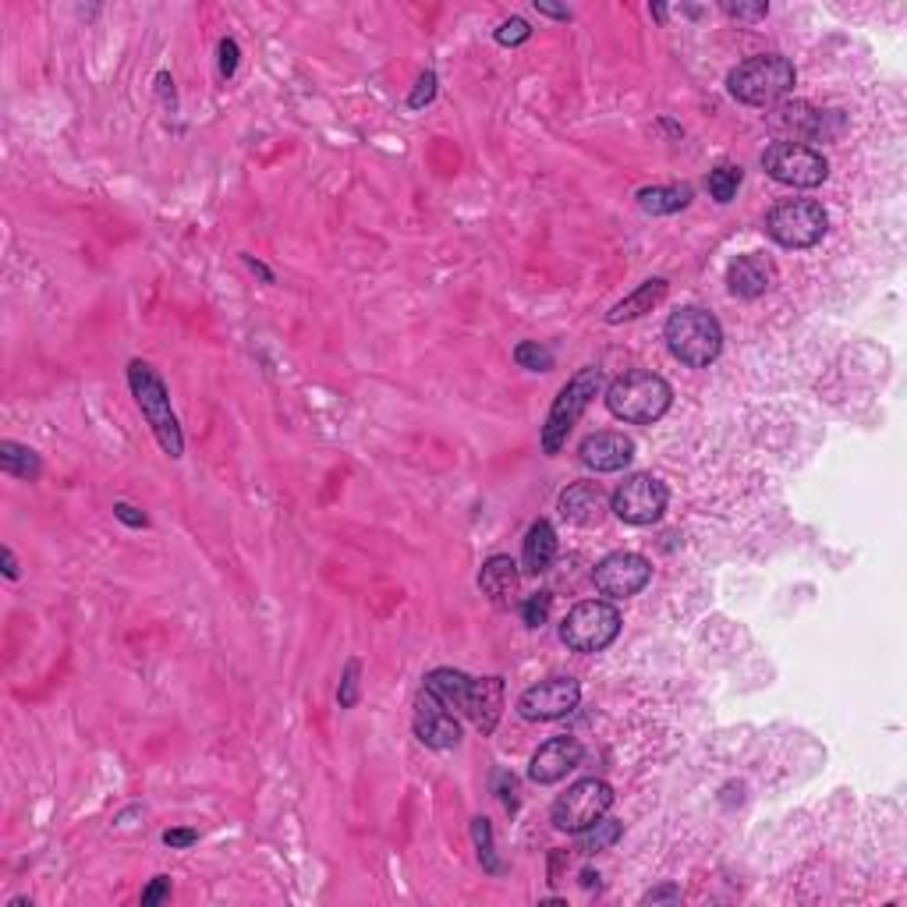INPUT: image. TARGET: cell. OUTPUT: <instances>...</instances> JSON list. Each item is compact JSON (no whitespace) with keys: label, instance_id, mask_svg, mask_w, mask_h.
Wrapping results in <instances>:
<instances>
[{"label":"cell","instance_id":"obj_5","mask_svg":"<svg viewBox=\"0 0 907 907\" xmlns=\"http://www.w3.org/2000/svg\"><path fill=\"white\" fill-rule=\"evenodd\" d=\"M600 387H603V373L595 369V365H585V369H578L564 383V391L556 394L553 408L546 415V426H543V451L546 454H561L571 430L578 426V418L585 415V408L592 404V397L600 394Z\"/></svg>","mask_w":907,"mask_h":907},{"label":"cell","instance_id":"obj_29","mask_svg":"<svg viewBox=\"0 0 907 907\" xmlns=\"http://www.w3.org/2000/svg\"><path fill=\"white\" fill-rule=\"evenodd\" d=\"M514 362L521 365V369H532V373H550L553 369V352L546 344H539V341H521L514 347Z\"/></svg>","mask_w":907,"mask_h":907},{"label":"cell","instance_id":"obj_30","mask_svg":"<svg viewBox=\"0 0 907 907\" xmlns=\"http://www.w3.org/2000/svg\"><path fill=\"white\" fill-rule=\"evenodd\" d=\"M550 607H553V595L550 592H532L525 603H521V621L529 628H543L550 621Z\"/></svg>","mask_w":907,"mask_h":907},{"label":"cell","instance_id":"obj_19","mask_svg":"<svg viewBox=\"0 0 907 907\" xmlns=\"http://www.w3.org/2000/svg\"><path fill=\"white\" fill-rule=\"evenodd\" d=\"M837 110H812L808 103H780L773 110V128L790 135V139L783 142H795V135H808V139H829V131H826V121L834 118Z\"/></svg>","mask_w":907,"mask_h":907},{"label":"cell","instance_id":"obj_33","mask_svg":"<svg viewBox=\"0 0 907 907\" xmlns=\"http://www.w3.org/2000/svg\"><path fill=\"white\" fill-rule=\"evenodd\" d=\"M433 96H436V71H422L418 82H415V92L408 96V107L422 110L426 103H433Z\"/></svg>","mask_w":907,"mask_h":907},{"label":"cell","instance_id":"obj_1","mask_svg":"<svg viewBox=\"0 0 907 907\" xmlns=\"http://www.w3.org/2000/svg\"><path fill=\"white\" fill-rule=\"evenodd\" d=\"M663 337L670 355L691 365V369H706L709 362H717L723 352V326L720 319L699 305H684L678 313H670Z\"/></svg>","mask_w":907,"mask_h":907},{"label":"cell","instance_id":"obj_9","mask_svg":"<svg viewBox=\"0 0 907 907\" xmlns=\"http://www.w3.org/2000/svg\"><path fill=\"white\" fill-rule=\"evenodd\" d=\"M762 167L787 188H819L829 178V160L805 142H773L762 152Z\"/></svg>","mask_w":907,"mask_h":907},{"label":"cell","instance_id":"obj_37","mask_svg":"<svg viewBox=\"0 0 907 907\" xmlns=\"http://www.w3.org/2000/svg\"><path fill=\"white\" fill-rule=\"evenodd\" d=\"M114 517L125 521V525H131V529H146V525H149V517L139 514L131 504H114Z\"/></svg>","mask_w":907,"mask_h":907},{"label":"cell","instance_id":"obj_21","mask_svg":"<svg viewBox=\"0 0 907 907\" xmlns=\"http://www.w3.org/2000/svg\"><path fill=\"white\" fill-rule=\"evenodd\" d=\"M479 589H482V595H490L496 607H507L514 600V592H517V564L504 553L490 556V561L482 564Z\"/></svg>","mask_w":907,"mask_h":907},{"label":"cell","instance_id":"obj_16","mask_svg":"<svg viewBox=\"0 0 907 907\" xmlns=\"http://www.w3.org/2000/svg\"><path fill=\"white\" fill-rule=\"evenodd\" d=\"M578 457H582V465L592 469V472H621L631 465L634 457V443L624 436V433H592L582 440V447H578Z\"/></svg>","mask_w":907,"mask_h":907},{"label":"cell","instance_id":"obj_43","mask_svg":"<svg viewBox=\"0 0 907 907\" xmlns=\"http://www.w3.org/2000/svg\"><path fill=\"white\" fill-rule=\"evenodd\" d=\"M582 886H585V890H592V886H600V876H595V873H582Z\"/></svg>","mask_w":907,"mask_h":907},{"label":"cell","instance_id":"obj_4","mask_svg":"<svg viewBox=\"0 0 907 907\" xmlns=\"http://www.w3.org/2000/svg\"><path fill=\"white\" fill-rule=\"evenodd\" d=\"M670 401H673L670 383L655 373H624L617 376L607 391L610 415L631 422V426H652L655 418L667 415Z\"/></svg>","mask_w":907,"mask_h":907},{"label":"cell","instance_id":"obj_38","mask_svg":"<svg viewBox=\"0 0 907 907\" xmlns=\"http://www.w3.org/2000/svg\"><path fill=\"white\" fill-rule=\"evenodd\" d=\"M196 840H199L196 829H167V834H164V844H167V847H191Z\"/></svg>","mask_w":907,"mask_h":907},{"label":"cell","instance_id":"obj_18","mask_svg":"<svg viewBox=\"0 0 907 907\" xmlns=\"http://www.w3.org/2000/svg\"><path fill=\"white\" fill-rule=\"evenodd\" d=\"M500 712H504V681H500V678H472L465 717L475 723V730L482 738H490L496 730Z\"/></svg>","mask_w":907,"mask_h":907},{"label":"cell","instance_id":"obj_22","mask_svg":"<svg viewBox=\"0 0 907 907\" xmlns=\"http://www.w3.org/2000/svg\"><path fill=\"white\" fill-rule=\"evenodd\" d=\"M667 277H652V280H645L639 292H631L628 298H621L617 302L610 313H607V323L610 326H617V323H631V319H639V316H645V313H652L655 305H660L663 298H667Z\"/></svg>","mask_w":907,"mask_h":907},{"label":"cell","instance_id":"obj_31","mask_svg":"<svg viewBox=\"0 0 907 907\" xmlns=\"http://www.w3.org/2000/svg\"><path fill=\"white\" fill-rule=\"evenodd\" d=\"M500 47H521L532 36V26L525 18H507V22H500V29L493 32Z\"/></svg>","mask_w":907,"mask_h":907},{"label":"cell","instance_id":"obj_27","mask_svg":"<svg viewBox=\"0 0 907 907\" xmlns=\"http://www.w3.org/2000/svg\"><path fill=\"white\" fill-rule=\"evenodd\" d=\"M741 178H745V170H741L738 164H720L717 170H709V181H706V188H709V196H712V199L727 206L730 199L738 196Z\"/></svg>","mask_w":907,"mask_h":907},{"label":"cell","instance_id":"obj_12","mask_svg":"<svg viewBox=\"0 0 907 907\" xmlns=\"http://www.w3.org/2000/svg\"><path fill=\"white\" fill-rule=\"evenodd\" d=\"M582 702V684L574 678H550L532 684L525 694L517 699V712L532 723H546V720H561L568 712L578 709Z\"/></svg>","mask_w":907,"mask_h":907},{"label":"cell","instance_id":"obj_8","mask_svg":"<svg viewBox=\"0 0 907 907\" xmlns=\"http://www.w3.org/2000/svg\"><path fill=\"white\" fill-rule=\"evenodd\" d=\"M613 808V787L607 780H595V777H585L568 787V795H561L553 801V826L561 829V834H582L589 829L595 819H603Z\"/></svg>","mask_w":907,"mask_h":907},{"label":"cell","instance_id":"obj_17","mask_svg":"<svg viewBox=\"0 0 907 907\" xmlns=\"http://www.w3.org/2000/svg\"><path fill=\"white\" fill-rule=\"evenodd\" d=\"M773 284H777V266L762 253L738 256L727 266V287H730V295H738V298H759Z\"/></svg>","mask_w":907,"mask_h":907},{"label":"cell","instance_id":"obj_35","mask_svg":"<svg viewBox=\"0 0 907 907\" xmlns=\"http://www.w3.org/2000/svg\"><path fill=\"white\" fill-rule=\"evenodd\" d=\"M167 897H170V879H167V876H157V879H152V883L146 886V890H142L139 900H142V907H152V904H164Z\"/></svg>","mask_w":907,"mask_h":907},{"label":"cell","instance_id":"obj_14","mask_svg":"<svg viewBox=\"0 0 907 907\" xmlns=\"http://www.w3.org/2000/svg\"><path fill=\"white\" fill-rule=\"evenodd\" d=\"M582 756H585V748L578 738H550L546 745H539V751L532 756L529 780L543 783V787L564 780L571 769L582 766Z\"/></svg>","mask_w":907,"mask_h":907},{"label":"cell","instance_id":"obj_2","mask_svg":"<svg viewBox=\"0 0 907 907\" xmlns=\"http://www.w3.org/2000/svg\"><path fill=\"white\" fill-rule=\"evenodd\" d=\"M798 71L780 53H759L727 75V89L745 107H773L795 89Z\"/></svg>","mask_w":907,"mask_h":907},{"label":"cell","instance_id":"obj_26","mask_svg":"<svg viewBox=\"0 0 907 907\" xmlns=\"http://www.w3.org/2000/svg\"><path fill=\"white\" fill-rule=\"evenodd\" d=\"M621 834H624V826L617 819H595L589 829L578 834V855H600L621 840Z\"/></svg>","mask_w":907,"mask_h":907},{"label":"cell","instance_id":"obj_3","mask_svg":"<svg viewBox=\"0 0 907 907\" xmlns=\"http://www.w3.org/2000/svg\"><path fill=\"white\" fill-rule=\"evenodd\" d=\"M128 387L135 394V404H139L142 418L149 422L152 436H157V443L164 447V454L178 461L185 454V436H181L178 415H174V408H170L167 387L157 376V369H152L149 362H131L128 365Z\"/></svg>","mask_w":907,"mask_h":907},{"label":"cell","instance_id":"obj_40","mask_svg":"<svg viewBox=\"0 0 907 907\" xmlns=\"http://www.w3.org/2000/svg\"><path fill=\"white\" fill-rule=\"evenodd\" d=\"M535 11H539V14H550V18H556V22H568V18H571V11H568V8H553V4H546V0H535Z\"/></svg>","mask_w":907,"mask_h":907},{"label":"cell","instance_id":"obj_28","mask_svg":"<svg viewBox=\"0 0 907 907\" xmlns=\"http://www.w3.org/2000/svg\"><path fill=\"white\" fill-rule=\"evenodd\" d=\"M472 840H475V851H479V861H482V868H486V873H500V858H496V847H493V826H490V819H472Z\"/></svg>","mask_w":907,"mask_h":907},{"label":"cell","instance_id":"obj_13","mask_svg":"<svg viewBox=\"0 0 907 907\" xmlns=\"http://www.w3.org/2000/svg\"><path fill=\"white\" fill-rule=\"evenodd\" d=\"M415 738L436 751H447L461 741L457 717L440 699H433L430 691H422L415 702Z\"/></svg>","mask_w":907,"mask_h":907},{"label":"cell","instance_id":"obj_20","mask_svg":"<svg viewBox=\"0 0 907 907\" xmlns=\"http://www.w3.org/2000/svg\"><path fill=\"white\" fill-rule=\"evenodd\" d=\"M553 561H556V529L546 517H539L529 525L525 543H521V564H525L529 574H543L553 568Z\"/></svg>","mask_w":907,"mask_h":907},{"label":"cell","instance_id":"obj_41","mask_svg":"<svg viewBox=\"0 0 907 907\" xmlns=\"http://www.w3.org/2000/svg\"><path fill=\"white\" fill-rule=\"evenodd\" d=\"M0 561H4V574H8L11 582H14V578H18V561H14L11 546H4V550H0Z\"/></svg>","mask_w":907,"mask_h":907},{"label":"cell","instance_id":"obj_15","mask_svg":"<svg viewBox=\"0 0 907 907\" xmlns=\"http://www.w3.org/2000/svg\"><path fill=\"white\" fill-rule=\"evenodd\" d=\"M556 507H561V517L571 521V525L592 529V525H600V521L607 517L610 496H607V490L600 486V482H574V486H568L561 493Z\"/></svg>","mask_w":907,"mask_h":907},{"label":"cell","instance_id":"obj_32","mask_svg":"<svg viewBox=\"0 0 907 907\" xmlns=\"http://www.w3.org/2000/svg\"><path fill=\"white\" fill-rule=\"evenodd\" d=\"M337 702H341V709H355L358 706V660H347L341 688H337Z\"/></svg>","mask_w":907,"mask_h":907},{"label":"cell","instance_id":"obj_42","mask_svg":"<svg viewBox=\"0 0 907 907\" xmlns=\"http://www.w3.org/2000/svg\"><path fill=\"white\" fill-rule=\"evenodd\" d=\"M245 266H248V269H253V274H259V277H263L266 284H274V274H269V269H266V266H263L259 259H253V256H245Z\"/></svg>","mask_w":907,"mask_h":907},{"label":"cell","instance_id":"obj_25","mask_svg":"<svg viewBox=\"0 0 907 907\" xmlns=\"http://www.w3.org/2000/svg\"><path fill=\"white\" fill-rule=\"evenodd\" d=\"M0 469H4L8 475H14V479L32 482V479H40L43 461H40V454H36V451L22 447V443L4 440V443H0Z\"/></svg>","mask_w":907,"mask_h":907},{"label":"cell","instance_id":"obj_11","mask_svg":"<svg viewBox=\"0 0 907 907\" xmlns=\"http://www.w3.org/2000/svg\"><path fill=\"white\" fill-rule=\"evenodd\" d=\"M649 578H652V564L642 553H631V550H617V553L603 556L592 571V582L607 600H628V595H639L649 585Z\"/></svg>","mask_w":907,"mask_h":907},{"label":"cell","instance_id":"obj_24","mask_svg":"<svg viewBox=\"0 0 907 907\" xmlns=\"http://www.w3.org/2000/svg\"><path fill=\"white\" fill-rule=\"evenodd\" d=\"M634 199H639L642 214L670 217L691 206V185H652V188H642Z\"/></svg>","mask_w":907,"mask_h":907},{"label":"cell","instance_id":"obj_23","mask_svg":"<svg viewBox=\"0 0 907 907\" xmlns=\"http://www.w3.org/2000/svg\"><path fill=\"white\" fill-rule=\"evenodd\" d=\"M469 684H472L469 673H461L454 667H436V670L426 673V684H422V691H430L433 699H440L451 712H465Z\"/></svg>","mask_w":907,"mask_h":907},{"label":"cell","instance_id":"obj_36","mask_svg":"<svg viewBox=\"0 0 907 907\" xmlns=\"http://www.w3.org/2000/svg\"><path fill=\"white\" fill-rule=\"evenodd\" d=\"M238 71V43L235 40H220V75L230 79Z\"/></svg>","mask_w":907,"mask_h":907},{"label":"cell","instance_id":"obj_39","mask_svg":"<svg viewBox=\"0 0 907 907\" xmlns=\"http://www.w3.org/2000/svg\"><path fill=\"white\" fill-rule=\"evenodd\" d=\"M663 900L678 904V900H681V890H678V886H660V890H649V894L642 897V904H663Z\"/></svg>","mask_w":907,"mask_h":907},{"label":"cell","instance_id":"obj_10","mask_svg":"<svg viewBox=\"0 0 907 907\" xmlns=\"http://www.w3.org/2000/svg\"><path fill=\"white\" fill-rule=\"evenodd\" d=\"M667 486L655 475H631L628 482L617 486V493L610 496V511L628 521V525H655L667 511Z\"/></svg>","mask_w":907,"mask_h":907},{"label":"cell","instance_id":"obj_34","mask_svg":"<svg viewBox=\"0 0 907 907\" xmlns=\"http://www.w3.org/2000/svg\"><path fill=\"white\" fill-rule=\"evenodd\" d=\"M723 11L730 14V18H738V22H759V18H766L769 14V8L766 4H723Z\"/></svg>","mask_w":907,"mask_h":907},{"label":"cell","instance_id":"obj_7","mask_svg":"<svg viewBox=\"0 0 907 907\" xmlns=\"http://www.w3.org/2000/svg\"><path fill=\"white\" fill-rule=\"evenodd\" d=\"M826 209L816 199H783L766 214V235L783 248H812L826 235Z\"/></svg>","mask_w":907,"mask_h":907},{"label":"cell","instance_id":"obj_6","mask_svg":"<svg viewBox=\"0 0 907 907\" xmlns=\"http://www.w3.org/2000/svg\"><path fill=\"white\" fill-rule=\"evenodd\" d=\"M621 634V610L610 600H585L568 610L561 624V642L574 652H603Z\"/></svg>","mask_w":907,"mask_h":907}]
</instances>
